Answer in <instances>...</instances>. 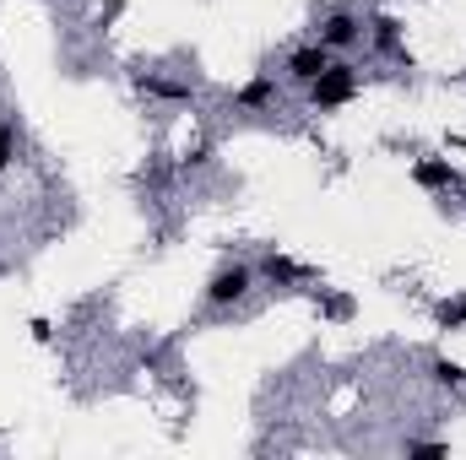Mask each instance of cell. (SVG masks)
Here are the masks:
<instances>
[{"instance_id": "7a4b0ae2", "label": "cell", "mask_w": 466, "mask_h": 460, "mask_svg": "<svg viewBox=\"0 0 466 460\" xmlns=\"http://www.w3.org/2000/svg\"><path fill=\"white\" fill-rule=\"evenodd\" d=\"M249 276H255V271L233 260V265H223V271L207 282V298H212V304H238V298L249 293Z\"/></svg>"}, {"instance_id": "30bf717a", "label": "cell", "mask_w": 466, "mask_h": 460, "mask_svg": "<svg viewBox=\"0 0 466 460\" xmlns=\"http://www.w3.org/2000/svg\"><path fill=\"white\" fill-rule=\"evenodd\" d=\"M434 320H440L445 331H461L466 325V298H445V304H434Z\"/></svg>"}, {"instance_id": "ba28073f", "label": "cell", "mask_w": 466, "mask_h": 460, "mask_svg": "<svg viewBox=\"0 0 466 460\" xmlns=\"http://www.w3.org/2000/svg\"><path fill=\"white\" fill-rule=\"evenodd\" d=\"M271 98H277V82H271V76H255L249 87H238V104H244V109H266Z\"/></svg>"}, {"instance_id": "4fadbf2b", "label": "cell", "mask_w": 466, "mask_h": 460, "mask_svg": "<svg viewBox=\"0 0 466 460\" xmlns=\"http://www.w3.org/2000/svg\"><path fill=\"white\" fill-rule=\"evenodd\" d=\"M407 455H412V460H445L451 450H445L440 439H418V445H407Z\"/></svg>"}, {"instance_id": "5bb4252c", "label": "cell", "mask_w": 466, "mask_h": 460, "mask_svg": "<svg viewBox=\"0 0 466 460\" xmlns=\"http://www.w3.org/2000/svg\"><path fill=\"white\" fill-rule=\"evenodd\" d=\"M326 315H331V320H348V315H352V298L331 293V298H326Z\"/></svg>"}, {"instance_id": "6da1fadb", "label": "cell", "mask_w": 466, "mask_h": 460, "mask_svg": "<svg viewBox=\"0 0 466 460\" xmlns=\"http://www.w3.org/2000/svg\"><path fill=\"white\" fill-rule=\"evenodd\" d=\"M309 98H315V109H342L358 98V65H326L315 82H309Z\"/></svg>"}, {"instance_id": "277c9868", "label": "cell", "mask_w": 466, "mask_h": 460, "mask_svg": "<svg viewBox=\"0 0 466 460\" xmlns=\"http://www.w3.org/2000/svg\"><path fill=\"white\" fill-rule=\"evenodd\" d=\"M326 65H331V49H326V44H304V49H293V60H288V76L309 87V82H315Z\"/></svg>"}, {"instance_id": "52a82bcc", "label": "cell", "mask_w": 466, "mask_h": 460, "mask_svg": "<svg viewBox=\"0 0 466 460\" xmlns=\"http://www.w3.org/2000/svg\"><path fill=\"white\" fill-rule=\"evenodd\" d=\"M271 282H282V287H293V282H309V271L304 265H293L288 255H266V265H260Z\"/></svg>"}, {"instance_id": "3957f363", "label": "cell", "mask_w": 466, "mask_h": 460, "mask_svg": "<svg viewBox=\"0 0 466 460\" xmlns=\"http://www.w3.org/2000/svg\"><path fill=\"white\" fill-rule=\"evenodd\" d=\"M358 38H363V22H358L352 11H331V16L320 22V44H326V49H352Z\"/></svg>"}, {"instance_id": "5b68a950", "label": "cell", "mask_w": 466, "mask_h": 460, "mask_svg": "<svg viewBox=\"0 0 466 460\" xmlns=\"http://www.w3.org/2000/svg\"><path fill=\"white\" fill-rule=\"evenodd\" d=\"M412 185H418V190H456L451 157H418V163H412Z\"/></svg>"}, {"instance_id": "7c38bea8", "label": "cell", "mask_w": 466, "mask_h": 460, "mask_svg": "<svg viewBox=\"0 0 466 460\" xmlns=\"http://www.w3.org/2000/svg\"><path fill=\"white\" fill-rule=\"evenodd\" d=\"M16 157V119H0V168H11Z\"/></svg>"}, {"instance_id": "8fae6325", "label": "cell", "mask_w": 466, "mask_h": 460, "mask_svg": "<svg viewBox=\"0 0 466 460\" xmlns=\"http://www.w3.org/2000/svg\"><path fill=\"white\" fill-rule=\"evenodd\" d=\"M136 82H141L147 93H157V98H174V104H185V98H190V87H185V82H163V76H136Z\"/></svg>"}, {"instance_id": "8992f818", "label": "cell", "mask_w": 466, "mask_h": 460, "mask_svg": "<svg viewBox=\"0 0 466 460\" xmlns=\"http://www.w3.org/2000/svg\"><path fill=\"white\" fill-rule=\"evenodd\" d=\"M369 38H374V49H385V55H396V49H401V22H396L390 11H380V16L369 22Z\"/></svg>"}, {"instance_id": "9c48e42d", "label": "cell", "mask_w": 466, "mask_h": 460, "mask_svg": "<svg viewBox=\"0 0 466 460\" xmlns=\"http://www.w3.org/2000/svg\"><path fill=\"white\" fill-rule=\"evenodd\" d=\"M434 385H445V390H466V368L461 363H451V357H434Z\"/></svg>"}]
</instances>
